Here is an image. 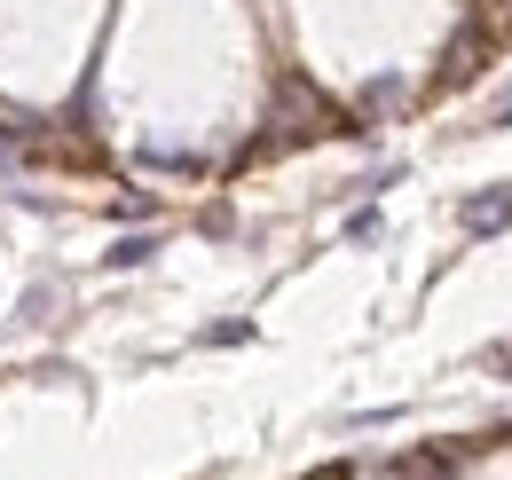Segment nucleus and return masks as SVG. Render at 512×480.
<instances>
[{
    "label": "nucleus",
    "mask_w": 512,
    "mask_h": 480,
    "mask_svg": "<svg viewBox=\"0 0 512 480\" xmlns=\"http://www.w3.org/2000/svg\"><path fill=\"white\" fill-rule=\"evenodd\" d=\"M465 229H473V237L512 229V181H505V189H489V197H465Z\"/></svg>",
    "instance_id": "1"
},
{
    "label": "nucleus",
    "mask_w": 512,
    "mask_h": 480,
    "mask_svg": "<svg viewBox=\"0 0 512 480\" xmlns=\"http://www.w3.org/2000/svg\"><path fill=\"white\" fill-rule=\"evenodd\" d=\"M402 95H410V87H402V79H371V87H363V111H394V103H402Z\"/></svg>",
    "instance_id": "2"
},
{
    "label": "nucleus",
    "mask_w": 512,
    "mask_h": 480,
    "mask_svg": "<svg viewBox=\"0 0 512 480\" xmlns=\"http://www.w3.org/2000/svg\"><path fill=\"white\" fill-rule=\"evenodd\" d=\"M150 252H158V244H150V237H127V244H119V252H111V268H142Z\"/></svg>",
    "instance_id": "3"
},
{
    "label": "nucleus",
    "mask_w": 512,
    "mask_h": 480,
    "mask_svg": "<svg viewBox=\"0 0 512 480\" xmlns=\"http://www.w3.org/2000/svg\"><path fill=\"white\" fill-rule=\"evenodd\" d=\"M347 237H355V244H371V237H379V205H363V213H347Z\"/></svg>",
    "instance_id": "4"
},
{
    "label": "nucleus",
    "mask_w": 512,
    "mask_h": 480,
    "mask_svg": "<svg viewBox=\"0 0 512 480\" xmlns=\"http://www.w3.org/2000/svg\"><path fill=\"white\" fill-rule=\"evenodd\" d=\"M505 126H512V79L497 87V103H489V134H505Z\"/></svg>",
    "instance_id": "5"
}]
</instances>
